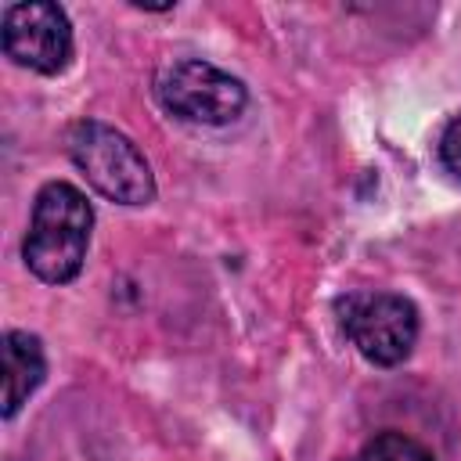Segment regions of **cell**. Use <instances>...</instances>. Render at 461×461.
I'll return each mask as SVG.
<instances>
[{
    "label": "cell",
    "instance_id": "cell-1",
    "mask_svg": "<svg viewBox=\"0 0 461 461\" xmlns=\"http://www.w3.org/2000/svg\"><path fill=\"white\" fill-rule=\"evenodd\" d=\"M94 230V209L86 194L65 180L40 187L32 205V223L22 245L29 270L50 285H65L79 274Z\"/></svg>",
    "mask_w": 461,
    "mask_h": 461
},
{
    "label": "cell",
    "instance_id": "cell-2",
    "mask_svg": "<svg viewBox=\"0 0 461 461\" xmlns=\"http://www.w3.org/2000/svg\"><path fill=\"white\" fill-rule=\"evenodd\" d=\"M68 155L76 169L112 202L144 205L155 198V176L137 144L97 119H83L68 130Z\"/></svg>",
    "mask_w": 461,
    "mask_h": 461
},
{
    "label": "cell",
    "instance_id": "cell-3",
    "mask_svg": "<svg viewBox=\"0 0 461 461\" xmlns=\"http://www.w3.org/2000/svg\"><path fill=\"white\" fill-rule=\"evenodd\" d=\"M349 342L382 367L400 364L418 339V310L393 292H349L335 303Z\"/></svg>",
    "mask_w": 461,
    "mask_h": 461
},
{
    "label": "cell",
    "instance_id": "cell-4",
    "mask_svg": "<svg viewBox=\"0 0 461 461\" xmlns=\"http://www.w3.org/2000/svg\"><path fill=\"white\" fill-rule=\"evenodd\" d=\"M155 94L166 112H173L187 122H205V126H223L230 119H238L249 101L245 86L234 76H227L223 68L198 61V58L166 65L155 79Z\"/></svg>",
    "mask_w": 461,
    "mask_h": 461
},
{
    "label": "cell",
    "instance_id": "cell-5",
    "mask_svg": "<svg viewBox=\"0 0 461 461\" xmlns=\"http://www.w3.org/2000/svg\"><path fill=\"white\" fill-rule=\"evenodd\" d=\"M4 54L43 76L61 72L72 58L68 14L50 0L11 4L4 11Z\"/></svg>",
    "mask_w": 461,
    "mask_h": 461
},
{
    "label": "cell",
    "instance_id": "cell-6",
    "mask_svg": "<svg viewBox=\"0 0 461 461\" xmlns=\"http://www.w3.org/2000/svg\"><path fill=\"white\" fill-rule=\"evenodd\" d=\"M0 353H4V418H14L18 407L29 400V393H36V385L43 382L47 360L40 339L29 331H4Z\"/></svg>",
    "mask_w": 461,
    "mask_h": 461
},
{
    "label": "cell",
    "instance_id": "cell-7",
    "mask_svg": "<svg viewBox=\"0 0 461 461\" xmlns=\"http://www.w3.org/2000/svg\"><path fill=\"white\" fill-rule=\"evenodd\" d=\"M357 461H432V454H429L418 439H411V436H403V432H378V436L360 450Z\"/></svg>",
    "mask_w": 461,
    "mask_h": 461
},
{
    "label": "cell",
    "instance_id": "cell-8",
    "mask_svg": "<svg viewBox=\"0 0 461 461\" xmlns=\"http://www.w3.org/2000/svg\"><path fill=\"white\" fill-rule=\"evenodd\" d=\"M439 158H443V166L454 176H461V115L443 130V137H439Z\"/></svg>",
    "mask_w": 461,
    "mask_h": 461
}]
</instances>
